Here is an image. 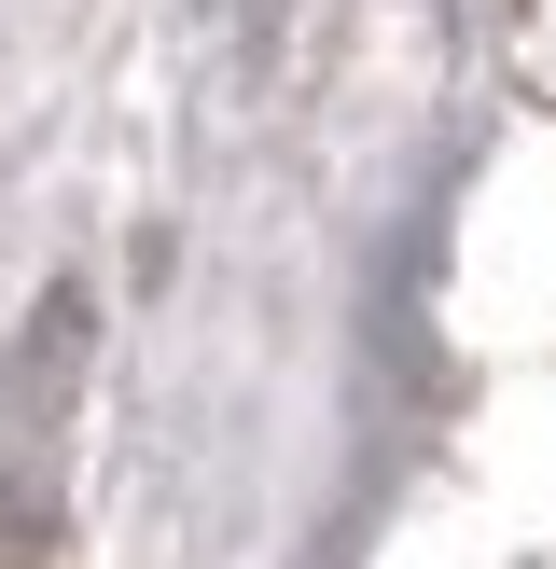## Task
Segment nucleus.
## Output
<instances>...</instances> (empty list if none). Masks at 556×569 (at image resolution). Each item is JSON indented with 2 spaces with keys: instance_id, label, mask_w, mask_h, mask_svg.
Here are the masks:
<instances>
[{
  "instance_id": "nucleus-1",
  "label": "nucleus",
  "mask_w": 556,
  "mask_h": 569,
  "mask_svg": "<svg viewBox=\"0 0 556 569\" xmlns=\"http://www.w3.org/2000/svg\"><path fill=\"white\" fill-rule=\"evenodd\" d=\"M70 348H83V306L56 292L42 320L14 333V361H0V569H42V542H56V417H70Z\"/></svg>"
}]
</instances>
